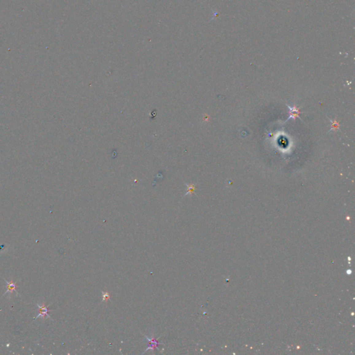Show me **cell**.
<instances>
[{
  "mask_svg": "<svg viewBox=\"0 0 355 355\" xmlns=\"http://www.w3.org/2000/svg\"><path fill=\"white\" fill-rule=\"evenodd\" d=\"M287 106H288V108H289V110H290V114H291V115H290L289 117H288V119H287V121H288V120H289V119H291V118L295 119V117H298V118H300V116H299V114H300V109L296 107L295 106H293V107H291V106H288L287 104Z\"/></svg>",
  "mask_w": 355,
  "mask_h": 355,
  "instance_id": "1",
  "label": "cell"
},
{
  "mask_svg": "<svg viewBox=\"0 0 355 355\" xmlns=\"http://www.w3.org/2000/svg\"><path fill=\"white\" fill-rule=\"evenodd\" d=\"M6 282H7V284H8V290L6 291V292L5 293V294L7 293L8 292L12 293L13 291H15L17 292V291H16V289H15L16 285L15 284H13V282H8L6 280Z\"/></svg>",
  "mask_w": 355,
  "mask_h": 355,
  "instance_id": "2",
  "label": "cell"
},
{
  "mask_svg": "<svg viewBox=\"0 0 355 355\" xmlns=\"http://www.w3.org/2000/svg\"><path fill=\"white\" fill-rule=\"evenodd\" d=\"M102 294H103L102 295L103 301H108V300H110V295L108 292H103Z\"/></svg>",
  "mask_w": 355,
  "mask_h": 355,
  "instance_id": "5",
  "label": "cell"
},
{
  "mask_svg": "<svg viewBox=\"0 0 355 355\" xmlns=\"http://www.w3.org/2000/svg\"><path fill=\"white\" fill-rule=\"evenodd\" d=\"M188 187H189V189H188V192H187V194L188 193H190V194L193 193V192L194 191V189H195L194 185H190V186H188Z\"/></svg>",
  "mask_w": 355,
  "mask_h": 355,
  "instance_id": "6",
  "label": "cell"
},
{
  "mask_svg": "<svg viewBox=\"0 0 355 355\" xmlns=\"http://www.w3.org/2000/svg\"><path fill=\"white\" fill-rule=\"evenodd\" d=\"M330 122L332 123V128H331L330 130H337V129H339V126L340 125L338 123L334 120V121H332V119H330Z\"/></svg>",
  "mask_w": 355,
  "mask_h": 355,
  "instance_id": "4",
  "label": "cell"
},
{
  "mask_svg": "<svg viewBox=\"0 0 355 355\" xmlns=\"http://www.w3.org/2000/svg\"><path fill=\"white\" fill-rule=\"evenodd\" d=\"M38 307H39V309H40V314H39L38 317H40V316H41V315H42V316H44V315H47V317L49 318V316L47 314L48 309H47V308L46 307H44H44H41V306L38 305Z\"/></svg>",
  "mask_w": 355,
  "mask_h": 355,
  "instance_id": "3",
  "label": "cell"
}]
</instances>
